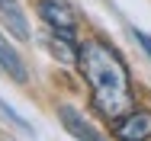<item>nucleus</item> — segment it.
<instances>
[{"mask_svg": "<svg viewBox=\"0 0 151 141\" xmlns=\"http://www.w3.org/2000/svg\"><path fill=\"white\" fill-rule=\"evenodd\" d=\"M71 42H74V39H64V35H58V32L48 35V48H52V55L58 58V61H64V64H74V61H77V48H74Z\"/></svg>", "mask_w": 151, "mask_h": 141, "instance_id": "7", "label": "nucleus"}, {"mask_svg": "<svg viewBox=\"0 0 151 141\" xmlns=\"http://www.w3.org/2000/svg\"><path fill=\"white\" fill-rule=\"evenodd\" d=\"M132 35L138 39V45H142V48L151 55V35H148V32H142V29H132Z\"/></svg>", "mask_w": 151, "mask_h": 141, "instance_id": "9", "label": "nucleus"}, {"mask_svg": "<svg viewBox=\"0 0 151 141\" xmlns=\"http://www.w3.org/2000/svg\"><path fill=\"white\" fill-rule=\"evenodd\" d=\"M58 119H61V125H64L77 141H106L90 122L84 119V115L77 112V109H71V106H61V109H58Z\"/></svg>", "mask_w": 151, "mask_h": 141, "instance_id": "4", "label": "nucleus"}, {"mask_svg": "<svg viewBox=\"0 0 151 141\" xmlns=\"http://www.w3.org/2000/svg\"><path fill=\"white\" fill-rule=\"evenodd\" d=\"M113 135L119 141H148L151 138V112H145V109L125 112L122 119H116Z\"/></svg>", "mask_w": 151, "mask_h": 141, "instance_id": "3", "label": "nucleus"}, {"mask_svg": "<svg viewBox=\"0 0 151 141\" xmlns=\"http://www.w3.org/2000/svg\"><path fill=\"white\" fill-rule=\"evenodd\" d=\"M0 13H3V19H6V29H10L19 42L29 39V23H26V16H23V10H19L16 0H0Z\"/></svg>", "mask_w": 151, "mask_h": 141, "instance_id": "5", "label": "nucleus"}, {"mask_svg": "<svg viewBox=\"0 0 151 141\" xmlns=\"http://www.w3.org/2000/svg\"><path fill=\"white\" fill-rule=\"evenodd\" d=\"M77 64L90 84V99L96 112L106 119H122L132 112V80H129V67L122 64V58L106 45V42H84L77 48Z\"/></svg>", "mask_w": 151, "mask_h": 141, "instance_id": "1", "label": "nucleus"}, {"mask_svg": "<svg viewBox=\"0 0 151 141\" xmlns=\"http://www.w3.org/2000/svg\"><path fill=\"white\" fill-rule=\"evenodd\" d=\"M39 16L55 29L64 39H74V26H77V16L74 10L64 3V0H39Z\"/></svg>", "mask_w": 151, "mask_h": 141, "instance_id": "2", "label": "nucleus"}, {"mask_svg": "<svg viewBox=\"0 0 151 141\" xmlns=\"http://www.w3.org/2000/svg\"><path fill=\"white\" fill-rule=\"evenodd\" d=\"M0 71L3 74H10L13 80H19V84H26V67H23V58L13 52V45L0 35Z\"/></svg>", "mask_w": 151, "mask_h": 141, "instance_id": "6", "label": "nucleus"}, {"mask_svg": "<svg viewBox=\"0 0 151 141\" xmlns=\"http://www.w3.org/2000/svg\"><path fill=\"white\" fill-rule=\"evenodd\" d=\"M0 119H6V122H13V125H16L19 132H26V135H32V125H29V122H26V119H23L19 112H13V106H6L3 99H0Z\"/></svg>", "mask_w": 151, "mask_h": 141, "instance_id": "8", "label": "nucleus"}]
</instances>
